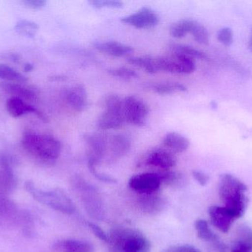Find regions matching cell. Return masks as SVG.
Wrapping results in <instances>:
<instances>
[{
  "label": "cell",
  "mask_w": 252,
  "mask_h": 252,
  "mask_svg": "<svg viewBox=\"0 0 252 252\" xmlns=\"http://www.w3.org/2000/svg\"><path fill=\"white\" fill-rule=\"evenodd\" d=\"M22 147L36 162L50 166L59 158L62 144L56 138L48 135L27 132L22 136Z\"/></svg>",
  "instance_id": "obj_1"
},
{
  "label": "cell",
  "mask_w": 252,
  "mask_h": 252,
  "mask_svg": "<svg viewBox=\"0 0 252 252\" xmlns=\"http://www.w3.org/2000/svg\"><path fill=\"white\" fill-rule=\"evenodd\" d=\"M248 190L247 185L234 176L225 173L220 176L219 195L224 205L235 216V218L243 217L249 204L246 192Z\"/></svg>",
  "instance_id": "obj_2"
},
{
  "label": "cell",
  "mask_w": 252,
  "mask_h": 252,
  "mask_svg": "<svg viewBox=\"0 0 252 252\" xmlns=\"http://www.w3.org/2000/svg\"><path fill=\"white\" fill-rule=\"evenodd\" d=\"M108 242L110 252H149L148 240L139 231L118 226L112 229Z\"/></svg>",
  "instance_id": "obj_3"
},
{
  "label": "cell",
  "mask_w": 252,
  "mask_h": 252,
  "mask_svg": "<svg viewBox=\"0 0 252 252\" xmlns=\"http://www.w3.org/2000/svg\"><path fill=\"white\" fill-rule=\"evenodd\" d=\"M71 185L75 193L79 197L90 217L95 220H103L104 207L103 200L97 189L79 176L72 178Z\"/></svg>",
  "instance_id": "obj_4"
},
{
  "label": "cell",
  "mask_w": 252,
  "mask_h": 252,
  "mask_svg": "<svg viewBox=\"0 0 252 252\" xmlns=\"http://www.w3.org/2000/svg\"><path fill=\"white\" fill-rule=\"evenodd\" d=\"M25 188L35 201L56 211L65 215H72L76 210L70 198L59 188L49 191L41 190L38 189L31 180L25 182Z\"/></svg>",
  "instance_id": "obj_5"
},
{
  "label": "cell",
  "mask_w": 252,
  "mask_h": 252,
  "mask_svg": "<svg viewBox=\"0 0 252 252\" xmlns=\"http://www.w3.org/2000/svg\"><path fill=\"white\" fill-rule=\"evenodd\" d=\"M104 112L99 117L97 127L102 130L120 128L126 122L124 100L118 95L110 94L105 99Z\"/></svg>",
  "instance_id": "obj_6"
},
{
  "label": "cell",
  "mask_w": 252,
  "mask_h": 252,
  "mask_svg": "<svg viewBox=\"0 0 252 252\" xmlns=\"http://www.w3.org/2000/svg\"><path fill=\"white\" fill-rule=\"evenodd\" d=\"M157 63L158 72L189 74L195 70L194 59L178 53H173L171 57H157Z\"/></svg>",
  "instance_id": "obj_7"
},
{
  "label": "cell",
  "mask_w": 252,
  "mask_h": 252,
  "mask_svg": "<svg viewBox=\"0 0 252 252\" xmlns=\"http://www.w3.org/2000/svg\"><path fill=\"white\" fill-rule=\"evenodd\" d=\"M124 114L126 122L142 127L148 118L149 108L139 98L128 96L124 100Z\"/></svg>",
  "instance_id": "obj_8"
},
{
  "label": "cell",
  "mask_w": 252,
  "mask_h": 252,
  "mask_svg": "<svg viewBox=\"0 0 252 252\" xmlns=\"http://www.w3.org/2000/svg\"><path fill=\"white\" fill-rule=\"evenodd\" d=\"M161 185L158 173H144L132 176L128 186L139 195H151L158 192Z\"/></svg>",
  "instance_id": "obj_9"
},
{
  "label": "cell",
  "mask_w": 252,
  "mask_h": 252,
  "mask_svg": "<svg viewBox=\"0 0 252 252\" xmlns=\"http://www.w3.org/2000/svg\"><path fill=\"white\" fill-rule=\"evenodd\" d=\"M14 158L7 154H0V194L7 195L17 186V179L13 172Z\"/></svg>",
  "instance_id": "obj_10"
},
{
  "label": "cell",
  "mask_w": 252,
  "mask_h": 252,
  "mask_svg": "<svg viewBox=\"0 0 252 252\" xmlns=\"http://www.w3.org/2000/svg\"><path fill=\"white\" fill-rule=\"evenodd\" d=\"M121 22L138 29H149L159 23L160 18L154 10L144 7L136 13L124 16Z\"/></svg>",
  "instance_id": "obj_11"
},
{
  "label": "cell",
  "mask_w": 252,
  "mask_h": 252,
  "mask_svg": "<svg viewBox=\"0 0 252 252\" xmlns=\"http://www.w3.org/2000/svg\"><path fill=\"white\" fill-rule=\"evenodd\" d=\"M142 164L148 167L159 169L161 171H167L176 166V158L171 151L162 148H157L145 155Z\"/></svg>",
  "instance_id": "obj_12"
},
{
  "label": "cell",
  "mask_w": 252,
  "mask_h": 252,
  "mask_svg": "<svg viewBox=\"0 0 252 252\" xmlns=\"http://www.w3.org/2000/svg\"><path fill=\"white\" fill-rule=\"evenodd\" d=\"M210 223L222 233H228L237 220L234 215L225 207L212 206L209 208Z\"/></svg>",
  "instance_id": "obj_13"
},
{
  "label": "cell",
  "mask_w": 252,
  "mask_h": 252,
  "mask_svg": "<svg viewBox=\"0 0 252 252\" xmlns=\"http://www.w3.org/2000/svg\"><path fill=\"white\" fill-rule=\"evenodd\" d=\"M84 139L88 146L89 160L98 164L107 151L109 140L100 133H88L84 135Z\"/></svg>",
  "instance_id": "obj_14"
},
{
  "label": "cell",
  "mask_w": 252,
  "mask_h": 252,
  "mask_svg": "<svg viewBox=\"0 0 252 252\" xmlns=\"http://www.w3.org/2000/svg\"><path fill=\"white\" fill-rule=\"evenodd\" d=\"M5 105L8 113L14 118H19V117L27 115V114H34L43 121H45V122L47 121V117L43 112L38 110L35 107L28 104V102L19 99V98L12 97L11 96L7 99Z\"/></svg>",
  "instance_id": "obj_15"
},
{
  "label": "cell",
  "mask_w": 252,
  "mask_h": 252,
  "mask_svg": "<svg viewBox=\"0 0 252 252\" xmlns=\"http://www.w3.org/2000/svg\"><path fill=\"white\" fill-rule=\"evenodd\" d=\"M66 98L69 106L76 112H83L88 105L87 90L82 84H76L69 89Z\"/></svg>",
  "instance_id": "obj_16"
},
{
  "label": "cell",
  "mask_w": 252,
  "mask_h": 252,
  "mask_svg": "<svg viewBox=\"0 0 252 252\" xmlns=\"http://www.w3.org/2000/svg\"><path fill=\"white\" fill-rule=\"evenodd\" d=\"M1 87L6 93L11 95L12 97L19 98L27 102H35L38 99V93L35 90L19 83H3Z\"/></svg>",
  "instance_id": "obj_17"
},
{
  "label": "cell",
  "mask_w": 252,
  "mask_h": 252,
  "mask_svg": "<svg viewBox=\"0 0 252 252\" xmlns=\"http://www.w3.org/2000/svg\"><path fill=\"white\" fill-rule=\"evenodd\" d=\"M94 47L98 51L114 57H123L133 52V47L115 41L96 42Z\"/></svg>",
  "instance_id": "obj_18"
},
{
  "label": "cell",
  "mask_w": 252,
  "mask_h": 252,
  "mask_svg": "<svg viewBox=\"0 0 252 252\" xmlns=\"http://www.w3.org/2000/svg\"><path fill=\"white\" fill-rule=\"evenodd\" d=\"M53 250L61 252H93L94 247L87 241L66 239L55 243Z\"/></svg>",
  "instance_id": "obj_19"
},
{
  "label": "cell",
  "mask_w": 252,
  "mask_h": 252,
  "mask_svg": "<svg viewBox=\"0 0 252 252\" xmlns=\"http://www.w3.org/2000/svg\"><path fill=\"white\" fill-rule=\"evenodd\" d=\"M235 238L232 248L252 252V228L247 224L238 225L235 230Z\"/></svg>",
  "instance_id": "obj_20"
},
{
  "label": "cell",
  "mask_w": 252,
  "mask_h": 252,
  "mask_svg": "<svg viewBox=\"0 0 252 252\" xmlns=\"http://www.w3.org/2000/svg\"><path fill=\"white\" fill-rule=\"evenodd\" d=\"M131 141L126 135H114L109 141L108 147L110 150L111 155L115 158L124 156L130 150Z\"/></svg>",
  "instance_id": "obj_21"
},
{
  "label": "cell",
  "mask_w": 252,
  "mask_h": 252,
  "mask_svg": "<svg viewBox=\"0 0 252 252\" xmlns=\"http://www.w3.org/2000/svg\"><path fill=\"white\" fill-rule=\"evenodd\" d=\"M163 144L172 152L182 153L189 147L190 142L185 136L176 132H170L163 139Z\"/></svg>",
  "instance_id": "obj_22"
},
{
  "label": "cell",
  "mask_w": 252,
  "mask_h": 252,
  "mask_svg": "<svg viewBox=\"0 0 252 252\" xmlns=\"http://www.w3.org/2000/svg\"><path fill=\"white\" fill-rule=\"evenodd\" d=\"M139 203L141 209L148 214H157L164 207L163 199L157 196V193L151 195H140Z\"/></svg>",
  "instance_id": "obj_23"
},
{
  "label": "cell",
  "mask_w": 252,
  "mask_h": 252,
  "mask_svg": "<svg viewBox=\"0 0 252 252\" xmlns=\"http://www.w3.org/2000/svg\"><path fill=\"white\" fill-rule=\"evenodd\" d=\"M194 226L196 230L198 238L202 241H207L211 244L220 239V237L210 229L208 222L204 219H198L195 220Z\"/></svg>",
  "instance_id": "obj_24"
},
{
  "label": "cell",
  "mask_w": 252,
  "mask_h": 252,
  "mask_svg": "<svg viewBox=\"0 0 252 252\" xmlns=\"http://www.w3.org/2000/svg\"><path fill=\"white\" fill-rule=\"evenodd\" d=\"M150 90L160 95L172 94L179 92H186V86L179 82H162L151 84L148 86Z\"/></svg>",
  "instance_id": "obj_25"
},
{
  "label": "cell",
  "mask_w": 252,
  "mask_h": 252,
  "mask_svg": "<svg viewBox=\"0 0 252 252\" xmlns=\"http://www.w3.org/2000/svg\"><path fill=\"white\" fill-rule=\"evenodd\" d=\"M127 62L130 65L142 68L148 73L154 74L158 72L156 58L151 56H134L128 58Z\"/></svg>",
  "instance_id": "obj_26"
},
{
  "label": "cell",
  "mask_w": 252,
  "mask_h": 252,
  "mask_svg": "<svg viewBox=\"0 0 252 252\" xmlns=\"http://www.w3.org/2000/svg\"><path fill=\"white\" fill-rule=\"evenodd\" d=\"M196 21L192 19H182L175 22L170 27V34L176 38H183L190 34Z\"/></svg>",
  "instance_id": "obj_27"
},
{
  "label": "cell",
  "mask_w": 252,
  "mask_h": 252,
  "mask_svg": "<svg viewBox=\"0 0 252 252\" xmlns=\"http://www.w3.org/2000/svg\"><path fill=\"white\" fill-rule=\"evenodd\" d=\"M0 78L5 80L7 82L25 84L28 81V78L19 71L11 67L5 65H0Z\"/></svg>",
  "instance_id": "obj_28"
},
{
  "label": "cell",
  "mask_w": 252,
  "mask_h": 252,
  "mask_svg": "<svg viewBox=\"0 0 252 252\" xmlns=\"http://www.w3.org/2000/svg\"><path fill=\"white\" fill-rule=\"evenodd\" d=\"M14 29L20 35L28 38H33L38 32V25L32 21L21 19L16 22Z\"/></svg>",
  "instance_id": "obj_29"
},
{
  "label": "cell",
  "mask_w": 252,
  "mask_h": 252,
  "mask_svg": "<svg viewBox=\"0 0 252 252\" xmlns=\"http://www.w3.org/2000/svg\"><path fill=\"white\" fill-rule=\"evenodd\" d=\"M173 53H181V54L186 55L192 59H198L201 60H207L208 57L205 53L191 46L186 45V44H173L170 46Z\"/></svg>",
  "instance_id": "obj_30"
},
{
  "label": "cell",
  "mask_w": 252,
  "mask_h": 252,
  "mask_svg": "<svg viewBox=\"0 0 252 252\" xmlns=\"http://www.w3.org/2000/svg\"><path fill=\"white\" fill-rule=\"evenodd\" d=\"M190 34L193 36L194 39L199 44L203 45H207L209 44L210 36H209L208 31L207 28L199 22H195Z\"/></svg>",
  "instance_id": "obj_31"
},
{
  "label": "cell",
  "mask_w": 252,
  "mask_h": 252,
  "mask_svg": "<svg viewBox=\"0 0 252 252\" xmlns=\"http://www.w3.org/2000/svg\"><path fill=\"white\" fill-rule=\"evenodd\" d=\"M158 173L161 179V184L164 183L167 186H176V185H179V182L182 180V175L176 172L167 170V171H161Z\"/></svg>",
  "instance_id": "obj_32"
},
{
  "label": "cell",
  "mask_w": 252,
  "mask_h": 252,
  "mask_svg": "<svg viewBox=\"0 0 252 252\" xmlns=\"http://www.w3.org/2000/svg\"><path fill=\"white\" fill-rule=\"evenodd\" d=\"M96 165H97V164H96L95 162H94L93 161H91V160H89V170H90V173H93V176H94L96 179L101 180V181L106 182V183H115L118 182V180H117L115 178L109 176V175L105 174V173H100V172L97 171V169H96Z\"/></svg>",
  "instance_id": "obj_33"
},
{
  "label": "cell",
  "mask_w": 252,
  "mask_h": 252,
  "mask_svg": "<svg viewBox=\"0 0 252 252\" xmlns=\"http://www.w3.org/2000/svg\"><path fill=\"white\" fill-rule=\"evenodd\" d=\"M108 72L112 76L119 77L122 78H137L138 74L133 70L130 68H118L108 70Z\"/></svg>",
  "instance_id": "obj_34"
},
{
  "label": "cell",
  "mask_w": 252,
  "mask_h": 252,
  "mask_svg": "<svg viewBox=\"0 0 252 252\" xmlns=\"http://www.w3.org/2000/svg\"><path fill=\"white\" fill-rule=\"evenodd\" d=\"M90 4L97 8L107 7V8L119 9L124 7V2L118 0H92Z\"/></svg>",
  "instance_id": "obj_35"
},
{
  "label": "cell",
  "mask_w": 252,
  "mask_h": 252,
  "mask_svg": "<svg viewBox=\"0 0 252 252\" xmlns=\"http://www.w3.org/2000/svg\"><path fill=\"white\" fill-rule=\"evenodd\" d=\"M217 37L220 43L227 47L232 45L233 43V31L231 28H223L219 30Z\"/></svg>",
  "instance_id": "obj_36"
},
{
  "label": "cell",
  "mask_w": 252,
  "mask_h": 252,
  "mask_svg": "<svg viewBox=\"0 0 252 252\" xmlns=\"http://www.w3.org/2000/svg\"><path fill=\"white\" fill-rule=\"evenodd\" d=\"M161 252H201V251L193 246L179 245L168 247Z\"/></svg>",
  "instance_id": "obj_37"
},
{
  "label": "cell",
  "mask_w": 252,
  "mask_h": 252,
  "mask_svg": "<svg viewBox=\"0 0 252 252\" xmlns=\"http://www.w3.org/2000/svg\"><path fill=\"white\" fill-rule=\"evenodd\" d=\"M89 227L91 229L92 232L94 233V235L97 237V238L100 240V241H104V242H108V235H106V232L98 226V225L95 224L93 223H88Z\"/></svg>",
  "instance_id": "obj_38"
},
{
  "label": "cell",
  "mask_w": 252,
  "mask_h": 252,
  "mask_svg": "<svg viewBox=\"0 0 252 252\" xmlns=\"http://www.w3.org/2000/svg\"><path fill=\"white\" fill-rule=\"evenodd\" d=\"M192 175L193 179L201 186H206L208 183V182L210 181V177H209L208 175L203 173V172L199 171V170H192Z\"/></svg>",
  "instance_id": "obj_39"
},
{
  "label": "cell",
  "mask_w": 252,
  "mask_h": 252,
  "mask_svg": "<svg viewBox=\"0 0 252 252\" xmlns=\"http://www.w3.org/2000/svg\"><path fill=\"white\" fill-rule=\"evenodd\" d=\"M23 4L28 8L32 9V10H40L46 5L47 1L45 0H25L23 1Z\"/></svg>",
  "instance_id": "obj_40"
},
{
  "label": "cell",
  "mask_w": 252,
  "mask_h": 252,
  "mask_svg": "<svg viewBox=\"0 0 252 252\" xmlns=\"http://www.w3.org/2000/svg\"><path fill=\"white\" fill-rule=\"evenodd\" d=\"M211 246L213 250L217 252H228L229 251V247L221 241V239L218 240L216 242L213 243L211 244Z\"/></svg>",
  "instance_id": "obj_41"
},
{
  "label": "cell",
  "mask_w": 252,
  "mask_h": 252,
  "mask_svg": "<svg viewBox=\"0 0 252 252\" xmlns=\"http://www.w3.org/2000/svg\"><path fill=\"white\" fill-rule=\"evenodd\" d=\"M33 65L30 63L25 64V67H24V70H25V71H26V72H31V71L33 70Z\"/></svg>",
  "instance_id": "obj_42"
},
{
  "label": "cell",
  "mask_w": 252,
  "mask_h": 252,
  "mask_svg": "<svg viewBox=\"0 0 252 252\" xmlns=\"http://www.w3.org/2000/svg\"><path fill=\"white\" fill-rule=\"evenodd\" d=\"M249 48L252 52V28L251 29V33H250V41H249Z\"/></svg>",
  "instance_id": "obj_43"
},
{
  "label": "cell",
  "mask_w": 252,
  "mask_h": 252,
  "mask_svg": "<svg viewBox=\"0 0 252 252\" xmlns=\"http://www.w3.org/2000/svg\"><path fill=\"white\" fill-rule=\"evenodd\" d=\"M231 252H250L245 251V250H240V249L231 248Z\"/></svg>",
  "instance_id": "obj_44"
}]
</instances>
